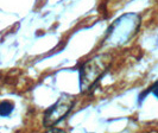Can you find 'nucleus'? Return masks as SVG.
Masks as SVG:
<instances>
[{"mask_svg": "<svg viewBox=\"0 0 158 133\" xmlns=\"http://www.w3.org/2000/svg\"><path fill=\"white\" fill-rule=\"evenodd\" d=\"M140 19L137 15L128 13L120 17L110 26L106 40L112 45H123L131 38L139 29Z\"/></svg>", "mask_w": 158, "mask_h": 133, "instance_id": "nucleus-1", "label": "nucleus"}, {"mask_svg": "<svg viewBox=\"0 0 158 133\" xmlns=\"http://www.w3.org/2000/svg\"><path fill=\"white\" fill-rule=\"evenodd\" d=\"M110 64V57L107 55H98L85 63L80 69V85L81 90L86 92L90 89L102 76Z\"/></svg>", "mask_w": 158, "mask_h": 133, "instance_id": "nucleus-2", "label": "nucleus"}, {"mask_svg": "<svg viewBox=\"0 0 158 133\" xmlns=\"http://www.w3.org/2000/svg\"><path fill=\"white\" fill-rule=\"evenodd\" d=\"M74 100L75 98L71 95L64 94L62 95L56 103H54L50 108H48L44 113V119H43V124L47 127H52L57 125L61 120H63L64 118L68 115V113L74 106Z\"/></svg>", "mask_w": 158, "mask_h": 133, "instance_id": "nucleus-3", "label": "nucleus"}, {"mask_svg": "<svg viewBox=\"0 0 158 133\" xmlns=\"http://www.w3.org/2000/svg\"><path fill=\"white\" fill-rule=\"evenodd\" d=\"M15 108L13 103L10 101H2L0 102V115L1 117H7L12 113V110Z\"/></svg>", "mask_w": 158, "mask_h": 133, "instance_id": "nucleus-4", "label": "nucleus"}, {"mask_svg": "<svg viewBox=\"0 0 158 133\" xmlns=\"http://www.w3.org/2000/svg\"><path fill=\"white\" fill-rule=\"evenodd\" d=\"M149 92H152V93L155 94V96H156V98H158V82H157V83H156V85H155V86H152V87H151V88H150V89H149V90H148V92H145V93H143L142 96H140V101H142L143 99L145 98V94H146V93H149Z\"/></svg>", "mask_w": 158, "mask_h": 133, "instance_id": "nucleus-5", "label": "nucleus"}]
</instances>
